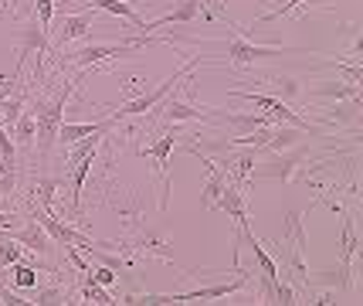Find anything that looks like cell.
Listing matches in <instances>:
<instances>
[{"label": "cell", "mask_w": 363, "mask_h": 306, "mask_svg": "<svg viewBox=\"0 0 363 306\" xmlns=\"http://www.w3.org/2000/svg\"><path fill=\"white\" fill-rule=\"evenodd\" d=\"M82 75L75 79H65V85L55 92V96H45V92H34L28 99V109L34 113V140H38V153L48 157L51 153V146L58 143V126H62V116H65V106H68V99L72 92L79 89Z\"/></svg>", "instance_id": "obj_1"}, {"label": "cell", "mask_w": 363, "mask_h": 306, "mask_svg": "<svg viewBox=\"0 0 363 306\" xmlns=\"http://www.w3.org/2000/svg\"><path fill=\"white\" fill-rule=\"evenodd\" d=\"M153 41H167V38H150V34H143V38H136V41H119V45H85V48L72 51V55H62V65H75L79 68V75L85 79L92 68H99V65L106 62H116V58H133L140 48H146V45H153Z\"/></svg>", "instance_id": "obj_2"}, {"label": "cell", "mask_w": 363, "mask_h": 306, "mask_svg": "<svg viewBox=\"0 0 363 306\" xmlns=\"http://www.w3.org/2000/svg\"><path fill=\"white\" fill-rule=\"evenodd\" d=\"M45 55H51V41H48V31L41 28V21L31 14V21L24 28H17V72L14 79H21V68L28 65V58H34V82L41 85L45 82Z\"/></svg>", "instance_id": "obj_3"}, {"label": "cell", "mask_w": 363, "mask_h": 306, "mask_svg": "<svg viewBox=\"0 0 363 306\" xmlns=\"http://www.w3.org/2000/svg\"><path fill=\"white\" fill-rule=\"evenodd\" d=\"M194 65H201V55H194V58H190L187 65H184V68H177L174 75H170V79L167 82H160L157 89H153V92H143V96H136V99H129L126 106H119V109H116V123H123V119H129V116H146L150 113V109H153V106H157V102H163V99L170 96V92H174L177 89V82L184 79V75H187L190 68H194Z\"/></svg>", "instance_id": "obj_4"}, {"label": "cell", "mask_w": 363, "mask_h": 306, "mask_svg": "<svg viewBox=\"0 0 363 306\" xmlns=\"http://www.w3.org/2000/svg\"><path fill=\"white\" fill-rule=\"evenodd\" d=\"M174 150H177V129H167L157 143H150V146H143V150H140L143 157H150V160H153L160 180H163V191H160V211H167V204H170V177H167V160H170V153H174Z\"/></svg>", "instance_id": "obj_5"}, {"label": "cell", "mask_w": 363, "mask_h": 306, "mask_svg": "<svg viewBox=\"0 0 363 306\" xmlns=\"http://www.w3.org/2000/svg\"><path fill=\"white\" fill-rule=\"evenodd\" d=\"M275 55H282V48L255 45V41H248L245 34H238V38L228 41V58H224V62L238 65V68H255V65H262V62H272Z\"/></svg>", "instance_id": "obj_6"}, {"label": "cell", "mask_w": 363, "mask_h": 306, "mask_svg": "<svg viewBox=\"0 0 363 306\" xmlns=\"http://www.w3.org/2000/svg\"><path fill=\"white\" fill-rule=\"evenodd\" d=\"M252 283V273H245V269H238V279H224V283H211V286H197V290L190 293H174L177 303H214V300H224V296H231V293L245 290Z\"/></svg>", "instance_id": "obj_7"}, {"label": "cell", "mask_w": 363, "mask_h": 306, "mask_svg": "<svg viewBox=\"0 0 363 306\" xmlns=\"http://www.w3.org/2000/svg\"><path fill=\"white\" fill-rule=\"evenodd\" d=\"M258 157H262L258 146H241L238 153H228V157L218 160V163L224 167V174L231 177V184H238V187L245 191L248 180H252V170H255V163H258Z\"/></svg>", "instance_id": "obj_8"}, {"label": "cell", "mask_w": 363, "mask_h": 306, "mask_svg": "<svg viewBox=\"0 0 363 306\" xmlns=\"http://www.w3.org/2000/svg\"><path fill=\"white\" fill-rule=\"evenodd\" d=\"M11 239L21 242L28 252H34V256H51V248H55L51 235L45 231V225H41L38 218H31V222H24L21 228H14V231H11Z\"/></svg>", "instance_id": "obj_9"}, {"label": "cell", "mask_w": 363, "mask_h": 306, "mask_svg": "<svg viewBox=\"0 0 363 306\" xmlns=\"http://www.w3.org/2000/svg\"><path fill=\"white\" fill-rule=\"evenodd\" d=\"M95 28V11H79V14H68L62 21V28H58V38L51 41V51L65 48V45H72V41H79L85 34Z\"/></svg>", "instance_id": "obj_10"}, {"label": "cell", "mask_w": 363, "mask_h": 306, "mask_svg": "<svg viewBox=\"0 0 363 306\" xmlns=\"http://www.w3.org/2000/svg\"><path fill=\"white\" fill-rule=\"evenodd\" d=\"M163 123L167 126H177V123H214L211 113H207V106H190L184 99H170V102H163Z\"/></svg>", "instance_id": "obj_11"}, {"label": "cell", "mask_w": 363, "mask_h": 306, "mask_svg": "<svg viewBox=\"0 0 363 306\" xmlns=\"http://www.w3.org/2000/svg\"><path fill=\"white\" fill-rule=\"evenodd\" d=\"M201 163L207 167V180H204V191H201V204H204L207 211H214L218 208V197L224 194V187H228V174H224V167L218 160H211V157H201Z\"/></svg>", "instance_id": "obj_12"}, {"label": "cell", "mask_w": 363, "mask_h": 306, "mask_svg": "<svg viewBox=\"0 0 363 306\" xmlns=\"http://www.w3.org/2000/svg\"><path fill=\"white\" fill-rule=\"evenodd\" d=\"M197 17H201V0H177L167 14H160L157 21H146V34L160 31L167 24H194Z\"/></svg>", "instance_id": "obj_13"}, {"label": "cell", "mask_w": 363, "mask_h": 306, "mask_svg": "<svg viewBox=\"0 0 363 306\" xmlns=\"http://www.w3.org/2000/svg\"><path fill=\"white\" fill-rule=\"evenodd\" d=\"M357 252H360V239H357V228H353V218L343 214V235H340V262H343V286H353V262H357Z\"/></svg>", "instance_id": "obj_14"}, {"label": "cell", "mask_w": 363, "mask_h": 306, "mask_svg": "<svg viewBox=\"0 0 363 306\" xmlns=\"http://www.w3.org/2000/svg\"><path fill=\"white\" fill-rule=\"evenodd\" d=\"M218 208L228 211V218L235 222V228H248V204H245V191H241L238 184H231V180H228L224 194L218 197ZM218 208H214V211H218Z\"/></svg>", "instance_id": "obj_15"}, {"label": "cell", "mask_w": 363, "mask_h": 306, "mask_svg": "<svg viewBox=\"0 0 363 306\" xmlns=\"http://www.w3.org/2000/svg\"><path fill=\"white\" fill-rule=\"evenodd\" d=\"M82 4H85L89 11H106V14L123 17V21H129V24H133L140 34H146V21L136 14V7H133V4H126V0H82Z\"/></svg>", "instance_id": "obj_16"}, {"label": "cell", "mask_w": 363, "mask_h": 306, "mask_svg": "<svg viewBox=\"0 0 363 306\" xmlns=\"http://www.w3.org/2000/svg\"><path fill=\"white\" fill-rule=\"evenodd\" d=\"M92 163H95V153H89V157H82L75 167H68V174H72V214H75V218L82 214V191H85V180L92 174Z\"/></svg>", "instance_id": "obj_17"}, {"label": "cell", "mask_w": 363, "mask_h": 306, "mask_svg": "<svg viewBox=\"0 0 363 306\" xmlns=\"http://www.w3.org/2000/svg\"><path fill=\"white\" fill-rule=\"evenodd\" d=\"M302 133H306V129H299V126L269 129V140H265V146H262V153H282V150H289V146H299Z\"/></svg>", "instance_id": "obj_18"}, {"label": "cell", "mask_w": 363, "mask_h": 306, "mask_svg": "<svg viewBox=\"0 0 363 306\" xmlns=\"http://www.w3.org/2000/svg\"><path fill=\"white\" fill-rule=\"evenodd\" d=\"M65 184V177H38L34 180V204H41V208H48V211H55V194H58V187Z\"/></svg>", "instance_id": "obj_19"}, {"label": "cell", "mask_w": 363, "mask_h": 306, "mask_svg": "<svg viewBox=\"0 0 363 306\" xmlns=\"http://www.w3.org/2000/svg\"><path fill=\"white\" fill-rule=\"evenodd\" d=\"M28 92H14V96H7L4 102H0V126L4 129H11L17 123V116L28 109Z\"/></svg>", "instance_id": "obj_20"}, {"label": "cell", "mask_w": 363, "mask_h": 306, "mask_svg": "<svg viewBox=\"0 0 363 306\" xmlns=\"http://www.w3.org/2000/svg\"><path fill=\"white\" fill-rule=\"evenodd\" d=\"M34 113L31 109H24V113L17 116V123L11 126V136H14L17 146H34Z\"/></svg>", "instance_id": "obj_21"}, {"label": "cell", "mask_w": 363, "mask_h": 306, "mask_svg": "<svg viewBox=\"0 0 363 306\" xmlns=\"http://www.w3.org/2000/svg\"><path fill=\"white\" fill-rule=\"evenodd\" d=\"M24 258V245L11 239V231H0V269H11Z\"/></svg>", "instance_id": "obj_22"}, {"label": "cell", "mask_w": 363, "mask_h": 306, "mask_svg": "<svg viewBox=\"0 0 363 306\" xmlns=\"http://www.w3.org/2000/svg\"><path fill=\"white\" fill-rule=\"evenodd\" d=\"M82 300L85 303H102V306H112V303H119V300H112L109 290L106 286H99L92 275H82Z\"/></svg>", "instance_id": "obj_23"}, {"label": "cell", "mask_w": 363, "mask_h": 306, "mask_svg": "<svg viewBox=\"0 0 363 306\" xmlns=\"http://www.w3.org/2000/svg\"><path fill=\"white\" fill-rule=\"evenodd\" d=\"M17 194V163H7L0 160V201H14Z\"/></svg>", "instance_id": "obj_24"}, {"label": "cell", "mask_w": 363, "mask_h": 306, "mask_svg": "<svg viewBox=\"0 0 363 306\" xmlns=\"http://www.w3.org/2000/svg\"><path fill=\"white\" fill-rule=\"evenodd\" d=\"M302 153H306V150H292L289 157H282V160H279V167H269V177L292 180V174H296V167H299V160H302Z\"/></svg>", "instance_id": "obj_25"}, {"label": "cell", "mask_w": 363, "mask_h": 306, "mask_svg": "<svg viewBox=\"0 0 363 306\" xmlns=\"http://www.w3.org/2000/svg\"><path fill=\"white\" fill-rule=\"evenodd\" d=\"M11 279H14L17 290H34V286H38V269H34V266H24V262H14V266H11Z\"/></svg>", "instance_id": "obj_26"}, {"label": "cell", "mask_w": 363, "mask_h": 306, "mask_svg": "<svg viewBox=\"0 0 363 306\" xmlns=\"http://www.w3.org/2000/svg\"><path fill=\"white\" fill-rule=\"evenodd\" d=\"M31 303H72L65 286H34V300Z\"/></svg>", "instance_id": "obj_27"}, {"label": "cell", "mask_w": 363, "mask_h": 306, "mask_svg": "<svg viewBox=\"0 0 363 306\" xmlns=\"http://www.w3.org/2000/svg\"><path fill=\"white\" fill-rule=\"evenodd\" d=\"M275 303H282V306H292V303H299V293H296V286L292 283H275Z\"/></svg>", "instance_id": "obj_28"}, {"label": "cell", "mask_w": 363, "mask_h": 306, "mask_svg": "<svg viewBox=\"0 0 363 306\" xmlns=\"http://www.w3.org/2000/svg\"><path fill=\"white\" fill-rule=\"evenodd\" d=\"M333 68H336V72H340V75H347V82H350V85H357V89H360V85H363V68H360V65L333 62Z\"/></svg>", "instance_id": "obj_29"}, {"label": "cell", "mask_w": 363, "mask_h": 306, "mask_svg": "<svg viewBox=\"0 0 363 306\" xmlns=\"http://www.w3.org/2000/svg\"><path fill=\"white\" fill-rule=\"evenodd\" d=\"M89 275H92L99 286H106V290H109V286H116V279H119V273H116V269H109V266H95Z\"/></svg>", "instance_id": "obj_30"}, {"label": "cell", "mask_w": 363, "mask_h": 306, "mask_svg": "<svg viewBox=\"0 0 363 306\" xmlns=\"http://www.w3.org/2000/svg\"><path fill=\"white\" fill-rule=\"evenodd\" d=\"M201 14H204L207 21L228 14V0H201Z\"/></svg>", "instance_id": "obj_31"}, {"label": "cell", "mask_w": 363, "mask_h": 306, "mask_svg": "<svg viewBox=\"0 0 363 306\" xmlns=\"http://www.w3.org/2000/svg\"><path fill=\"white\" fill-rule=\"evenodd\" d=\"M0 303H7V306H21V303H31V300H24L17 290H11L7 283H0Z\"/></svg>", "instance_id": "obj_32"}, {"label": "cell", "mask_w": 363, "mask_h": 306, "mask_svg": "<svg viewBox=\"0 0 363 306\" xmlns=\"http://www.w3.org/2000/svg\"><path fill=\"white\" fill-rule=\"evenodd\" d=\"M269 85H275V89L282 92V99H285V96H296V92H299V82L292 79V75H282V79L269 82Z\"/></svg>", "instance_id": "obj_33"}, {"label": "cell", "mask_w": 363, "mask_h": 306, "mask_svg": "<svg viewBox=\"0 0 363 306\" xmlns=\"http://www.w3.org/2000/svg\"><path fill=\"white\" fill-rule=\"evenodd\" d=\"M14 228H17L14 211H0V231H14Z\"/></svg>", "instance_id": "obj_34"}]
</instances>
